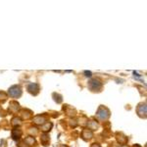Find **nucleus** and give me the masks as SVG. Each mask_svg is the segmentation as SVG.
<instances>
[{"instance_id":"nucleus-18","label":"nucleus","mask_w":147,"mask_h":147,"mask_svg":"<svg viewBox=\"0 0 147 147\" xmlns=\"http://www.w3.org/2000/svg\"><path fill=\"white\" fill-rule=\"evenodd\" d=\"M7 99V94L3 91H0V101L4 102Z\"/></svg>"},{"instance_id":"nucleus-6","label":"nucleus","mask_w":147,"mask_h":147,"mask_svg":"<svg viewBox=\"0 0 147 147\" xmlns=\"http://www.w3.org/2000/svg\"><path fill=\"white\" fill-rule=\"evenodd\" d=\"M34 123L36 124V125L42 126L43 124L46 123V118L43 115H37L34 118Z\"/></svg>"},{"instance_id":"nucleus-4","label":"nucleus","mask_w":147,"mask_h":147,"mask_svg":"<svg viewBox=\"0 0 147 147\" xmlns=\"http://www.w3.org/2000/svg\"><path fill=\"white\" fill-rule=\"evenodd\" d=\"M28 91L32 95H37L39 92V85L36 83H32L28 85Z\"/></svg>"},{"instance_id":"nucleus-14","label":"nucleus","mask_w":147,"mask_h":147,"mask_svg":"<svg viewBox=\"0 0 147 147\" xmlns=\"http://www.w3.org/2000/svg\"><path fill=\"white\" fill-rule=\"evenodd\" d=\"M25 143L27 144V145L29 146H32L34 145V143H36V139H34V136H28L25 138Z\"/></svg>"},{"instance_id":"nucleus-2","label":"nucleus","mask_w":147,"mask_h":147,"mask_svg":"<svg viewBox=\"0 0 147 147\" xmlns=\"http://www.w3.org/2000/svg\"><path fill=\"white\" fill-rule=\"evenodd\" d=\"M87 85H88V88H89L91 91H94V92L100 91L102 88V83L98 80V79H91V80L88 81Z\"/></svg>"},{"instance_id":"nucleus-12","label":"nucleus","mask_w":147,"mask_h":147,"mask_svg":"<svg viewBox=\"0 0 147 147\" xmlns=\"http://www.w3.org/2000/svg\"><path fill=\"white\" fill-rule=\"evenodd\" d=\"M81 135H83V137L85 139H89L93 136V132L89 130H83Z\"/></svg>"},{"instance_id":"nucleus-19","label":"nucleus","mask_w":147,"mask_h":147,"mask_svg":"<svg viewBox=\"0 0 147 147\" xmlns=\"http://www.w3.org/2000/svg\"><path fill=\"white\" fill-rule=\"evenodd\" d=\"M85 74L86 77H90V76H91V73H90V72H85Z\"/></svg>"},{"instance_id":"nucleus-13","label":"nucleus","mask_w":147,"mask_h":147,"mask_svg":"<svg viewBox=\"0 0 147 147\" xmlns=\"http://www.w3.org/2000/svg\"><path fill=\"white\" fill-rule=\"evenodd\" d=\"M40 140H41V143H42L44 146H47V144L49 143V135L43 132V134H41Z\"/></svg>"},{"instance_id":"nucleus-23","label":"nucleus","mask_w":147,"mask_h":147,"mask_svg":"<svg viewBox=\"0 0 147 147\" xmlns=\"http://www.w3.org/2000/svg\"><path fill=\"white\" fill-rule=\"evenodd\" d=\"M121 147H128V146H127V145H122Z\"/></svg>"},{"instance_id":"nucleus-15","label":"nucleus","mask_w":147,"mask_h":147,"mask_svg":"<svg viewBox=\"0 0 147 147\" xmlns=\"http://www.w3.org/2000/svg\"><path fill=\"white\" fill-rule=\"evenodd\" d=\"M11 122H12L11 124H12V125L14 126V127H16V128H17L18 126H19V127H20V126L22 125V120H21L20 118H17V117H15V118H13Z\"/></svg>"},{"instance_id":"nucleus-8","label":"nucleus","mask_w":147,"mask_h":147,"mask_svg":"<svg viewBox=\"0 0 147 147\" xmlns=\"http://www.w3.org/2000/svg\"><path fill=\"white\" fill-rule=\"evenodd\" d=\"M22 134H23L22 130L20 129H18V128H15L14 130H12V137H13V139H15V140L20 139L21 136H22Z\"/></svg>"},{"instance_id":"nucleus-20","label":"nucleus","mask_w":147,"mask_h":147,"mask_svg":"<svg viewBox=\"0 0 147 147\" xmlns=\"http://www.w3.org/2000/svg\"><path fill=\"white\" fill-rule=\"evenodd\" d=\"M91 147H101V146H100L99 144H97V143H93L91 145Z\"/></svg>"},{"instance_id":"nucleus-9","label":"nucleus","mask_w":147,"mask_h":147,"mask_svg":"<svg viewBox=\"0 0 147 147\" xmlns=\"http://www.w3.org/2000/svg\"><path fill=\"white\" fill-rule=\"evenodd\" d=\"M32 116V111H30V110H28V109H22V110L20 111V117L22 119H29L30 117Z\"/></svg>"},{"instance_id":"nucleus-11","label":"nucleus","mask_w":147,"mask_h":147,"mask_svg":"<svg viewBox=\"0 0 147 147\" xmlns=\"http://www.w3.org/2000/svg\"><path fill=\"white\" fill-rule=\"evenodd\" d=\"M51 129H52V124L49 122H46L45 124H43V125L41 126V130H42L44 134H47Z\"/></svg>"},{"instance_id":"nucleus-1","label":"nucleus","mask_w":147,"mask_h":147,"mask_svg":"<svg viewBox=\"0 0 147 147\" xmlns=\"http://www.w3.org/2000/svg\"><path fill=\"white\" fill-rule=\"evenodd\" d=\"M109 117H110V111H109V109L104 106H100L96 113V118L99 121H106L109 119Z\"/></svg>"},{"instance_id":"nucleus-10","label":"nucleus","mask_w":147,"mask_h":147,"mask_svg":"<svg viewBox=\"0 0 147 147\" xmlns=\"http://www.w3.org/2000/svg\"><path fill=\"white\" fill-rule=\"evenodd\" d=\"M19 109H20V105H19L18 102L16 101H12L10 103V107H9V110L11 112H13V113H16Z\"/></svg>"},{"instance_id":"nucleus-16","label":"nucleus","mask_w":147,"mask_h":147,"mask_svg":"<svg viewBox=\"0 0 147 147\" xmlns=\"http://www.w3.org/2000/svg\"><path fill=\"white\" fill-rule=\"evenodd\" d=\"M120 135H121V137H120V136H118V137H117V139H118V141L120 142L121 144H123V145H125V144L128 142V138H127V136H126V135H124L123 134H120Z\"/></svg>"},{"instance_id":"nucleus-3","label":"nucleus","mask_w":147,"mask_h":147,"mask_svg":"<svg viewBox=\"0 0 147 147\" xmlns=\"http://www.w3.org/2000/svg\"><path fill=\"white\" fill-rule=\"evenodd\" d=\"M8 94L13 98H18L22 95V88L19 85H13L8 89Z\"/></svg>"},{"instance_id":"nucleus-21","label":"nucleus","mask_w":147,"mask_h":147,"mask_svg":"<svg viewBox=\"0 0 147 147\" xmlns=\"http://www.w3.org/2000/svg\"><path fill=\"white\" fill-rule=\"evenodd\" d=\"M60 147H68V146H67V145H61Z\"/></svg>"},{"instance_id":"nucleus-7","label":"nucleus","mask_w":147,"mask_h":147,"mask_svg":"<svg viewBox=\"0 0 147 147\" xmlns=\"http://www.w3.org/2000/svg\"><path fill=\"white\" fill-rule=\"evenodd\" d=\"M86 125H87V128L89 130H98V128H99V125H98V123L96 121H87V123H86Z\"/></svg>"},{"instance_id":"nucleus-17","label":"nucleus","mask_w":147,"mask_h":147,"mask_svg":"<svg viewBox=\"0 0 147 147\" xmlns=\"http://www.w3.org/2000/svg\"><path fill=\"white\" fill-rule=\"evenodd\" d=\"M37 132H38V130H37L36 128H30L29 134H31L32 135H36Z\"/></svg>"},{"instance_id":"nucleus-22","label":"nucleus","mask_w":147,"mask_h":147,"mask_svg":"<svg viewBox=\"0 0 147 147\" xmlns=\"http://www.w3.org/2000/svg\"><path fill=\"white\" fill-rule=\"evenodd\" d=\"M134 147H141V146H139V145H134Z\"/></svg>"},{"instance_id":"nucleus-5","label":"nucleus","mask_w":147,"mask_h":147,"mask_svg":"<svg viewBox=\"0 0 147 147\" xmlns=\"http://www.w3.org/2000/svg\"><path fill=\"white\" fill-rule=\"evenodd\" d=\"M137 114L140 118H146V104L141 103L137 107Z\"/></svg>"}]
</instances>
